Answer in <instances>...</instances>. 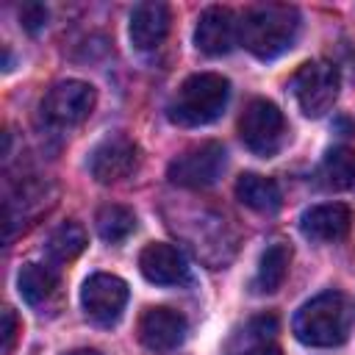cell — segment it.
<instances>
[{"label": "cell", "mask_w": 355, "mask_h": 355, "mask_svg": "<svg viewBox=\"0 0 355 355\" xmlns=\"http://www.w3.org/2000/svg\"><path fill=\"white\" fill-rule=\"evenodd\" d=\"M83 247H86V230L78 222H64L47 236L44 255H47V263L58 266V263H69L72 258H78Z\"/></svg>", "instance_id": "18"}, {"label": "cell", "mask_w": 355, "mask_h": 355, "mask_svg": "<svg viewBox=\"0 0 355 355\" xmlns=\"http://www.w3.org/2000/svg\"><path fill=\"white\" fill-rule=\"evenodd\" d=\"M17 288L22 300L33 308L44 305L55 291H58V272L53 263H25L17 275Z\"/></svg>", "instance_id": "17"}, {"label": "cell", "mask_w": 355, "mask_h": 355, "mask_svg": "<svg viewBox=\"0 0 355 355\" xmlns=\"http://www.w3.org/2000/svg\"><path fill=\"white\" fill-rule=\"evenodd\" d=\"M241 355H283V349L277 344H269V341H258L252 344L250 349H244Z\"/></svg>", "instance_id": "23"}, {"label": "cell", "mask_w": 355, "mask_h": 355, "mask_svg": "<svg viewBox=\"0 0 355 355\" xmlns=\"http://www.w3.org/2000/svg\"><path fill=\"white\" fill-rule=\"evenodd\" d=\"M139 272L155 286H178L186 280L189 266L186 258L178 252V247L153 241L139 252Z\"/></svg>", "instance_id": "13"}, {"label": "cell", "mask_w": 355, "mask_h": 355, "mask_svg": "<svg viewBox=\"0 0 355 355\" xmlns=\"http://www.w3.org/2000/svg\"><path fill=\"white\" fill-rule=\"evenodd\" d=\"M94 225L103 241L116 244V241H125L136 230V214L125 205H103L94 216Z\"/></svg>", "instance_id": "20"}, {"label": "cell", "mask_w": 355, "mask_h": 355, "mask_svg": "<svg viewBox=\"0 0 355 355\" xmlns=\"http://www.w3.org/2000/svg\"><path fill=\"white\" fill-rule=\"evenodd\" d=\"M19 19H22V28L25 31L36 33V31H42L47 25V8L39 6V3H28V6L19 8Z\"/></svg>", "instance_id": "21"}, {"label": "cell", "mask_w": 355, "mask_h": 355, "mask_svg": "<svg viewBox=\"0 0 355 355\" xmlns=\"http://www.w3.org/2000/svg\"><path fill=\"white\" fill-rule=\"evenodd\" d=\"M319 178L324 189H333V191L349 189L355 183V150L344 144L327 150L319 166Z\"/></svg>", "instance_id": "19"}, {"label": "cell", "mask_w": 355, "mask_h": 355, "mask_svg": "<svg viewBox=\"0 0 355 355\" xmlns=\"http://www.w3.org/2000/svg\"><path fill=\"white\" fill-rule=\"evenodd\" d=\"M352 227V211L344 202L311 205L300 216V230L311 241H338Z\"/></svg>", "instance_id": "12"}, {"label": "cell", "mask_w": 355, "mask_h": 355, "mask_svg": "<svg viewBox=\"0 0 355 355\" xmlns=\"http://www.w3.org/2000/svg\"><path fill=\"white\" fill-rule=\"evenodd\" d=\"M227 100H230L227 78L216 72H197L180 83L166 114L175 125L200 128V125H211L214 119H219Z\"/></svg>", "instance_id": "3"}, {"label": "cell", "mask_w": 355, "mask_h": 355, "mask_svg": "<svg viewBox=\"0 0 355 355\" xmlns=\"http://www.w3.org/2000/svg\"><path fill=\"white\" fill-rule=\"evenodd\" d=\"M239 136L250 153L261 158L275 155L286 139L283 111L272 100H252L239 119Z\"/></svg>", "instance_id": "5"}, {"label": "cell", "mask_w": 355, "mask_h": 355, "mask_svg": "<svg viewBox=\"0 0 355 355\" xmlns=\"http://www.w3.org/2000/svg\"><path fill=\"white\" fill-rule=\"evenodd\" d=\"M236 197L239 202H244L247 208L258 211V214H275L283 202L280 197V186L272 178L255 175V172H244L236 180Z\"/></svg>", "instance_id": "15"}, {"label": "cell", "mask_w": 355, "mask_h": 355, "mask_svg": "<svg viewBox=\"0 0 355 355\" xmlns=\"http://www.w3.org/2000/svg\"><path fill=\"white\" fill-rule=\"evenodd\" d=\"M355 311L341 291H322L294 313L291 330L308 347H338L352 330Z\"/></svg>", "instance_id": "1"}, {"label": "cell", "mask_w": 355, "mask_h": 355, "mask_svg": "<svg viewBox=\"0 0 355 355\" xmlns=\"http://www.w3.org/2000/svg\"><path fill=\"white\" fill-rule=\"evenodd\" d=\"M186 330H189L186 316L166 305H153L139 319V341L153 352H169L180 347Z\"/></svg>", "instance_id": "10"}, {"label": "cell", "mask_w": 355, "mask_h": 355, "mask_svg": "<svg viewBox=\"0 0 355 355\" xmlns=\"http://www.w3.org/2000/svg\"><path fill=\"white\" fill-rule=\"evenodd\" d=\"M64 355H100L97 349H72V352H64Z\"/></svg>", "instance_id": "24"}, {"label": "cell", "mask_w": 355, "mask_h": 355, "mask_svg": "<svg viewBox=\"0 0 355 355\" xmlns=\"http://www.w3.org/2000/svg\"><path fill=\"white\" fill-rule=\"evenodd\" d=\"M288 263H291V247L280 244V241L269 244L258 261V269L252 277V291L255 294H275L288 275Z\"/></svg>", "instance_id": "16"}, {"label": "cell", "mask_w": 355, "mask_h": 355, "mask_svg": "<svg viewBox=\"0 0 355 355\" xmlns=\"http://www.w3.org/2000/svg\"><path fill=\"white\" fill-rule=\"evenodd\" d=\"M300 33V11L286 3H266L255 6L241 19V39L255 58H277L286 53Z\"/></svg>", "instance_id": "2"}, {"label": "cell", "mask_w": 355, "mask_h": 355, "mask_svg": "<svg viewBox=\"0 0 355 355\" xmlns=\"http://www.w3.org/2000/svg\"><path fill=\"white\" fill-rule=\"evenodd\" d=\"M97 92L86 80H58L50 86V92L42 100V114L50 125L58 128H72L89 119L94 111Z\"/></svg>", "instance_id": "7"}, {"label": "cell", "mask_w": 355, "mask_h": 355, "mask_svg": "<svg viewBox=\"0 0 355 355\" xmlns=\"http://www.w3.org/2000/svg\"><path fill=\"white\" fill-rule=\"evenodd\" d=\"M80 305L83 313L100 324V327H111L119 322L125 305H128V283L116 275H105L97 272L92 275L83 288H80Z\"/></svg>", "instance_id": "8"}, {"label": "cell", "mask_w": 355, "mask_h": 355, "mask_svg": "<svg viewBox=\"0 0 355 355\" xmlns=\"http://www.w3.org/2000/svg\"><path fill=\"white\" fill-rule=\"evenodd\" d=\"M338 69L330 61H305L291 75V92L305 116H324L338 100Z\"/></svg>", "instance_id": "4"}, {"label": "cell", "mask_w": 355, "mask_h": 355, "mask_svg": "<svg viewBox=\"0 0 355 355\" xmlns=\"http://www.w3.org/2000/svg\"><path fill=\"white\" fill-rule=\"evenodd\" d=\"M17 330H19V322H17L14 311L6 308V311H3V330H0V336H3V355H11V352H14Z\"/></svg>", "instance_id": "22"}, {"label": "cell", "mask_w": 355, "mask_h": 355, "mask_svg": "<svg viewBox=\"0 0 355 355\" xmlns=\"http://www.w3.org/2000/svg\"><path fill=\"white\" fill-rule=\"evenodd\" d=\"M136 161L139 150L128 136H108L92 150L89 169L100 183H119L136 169Z\"/></svg>", "instance_id": "11"}, {"label": "cell", "mask_w": 355, "mask_h": 355, "mask_svg": "<svg viewBox=\"0 0 355 355\" xmlns=\"http://www.w3.org/2000/svg\"><path fill=\"white\" fill-rule=\"evenodd\" d=\"M169 22H172V14H169L166 3H155V0L139 3L130 11V28H128L133 47H139V50L158 47L169 33Z\"/></svg>", "instance_id": "14"}, {"label": "cell", "mask_w": 355, "mask_h": 355, "mask_svg": "<svg viewBox=\"0 0 355 355\" xmlns=\"http://www.w3.org/2000/svg\"><path fill=\"white\" fill-rule=\"evenodd\" d=\"M225 161H227V153L219 141H202V144H194L186 153H180L169 164L166 178H169V183L180 186V189H205L219 180Z\"/></svg>", "instance_id": "6"}, {"label": "cell", "mask_w": 355, "mask_h": 355, "mask_svg": "<svg viewBox=\"0 0 355 355\" xmlns=\"http://www.w3.org/2000/svg\"><path fill=\"white\" fill-rule=\"evenodd\" d=\"M241 39L239 17L225 6H208L194 28V44L205 55H227Z\"/></svg>", "instance_id": "9"}]
</instances>
